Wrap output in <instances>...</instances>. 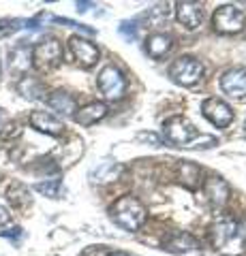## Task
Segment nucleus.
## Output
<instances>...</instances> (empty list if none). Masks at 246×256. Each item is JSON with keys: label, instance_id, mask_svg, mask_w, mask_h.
Segmentation results:
<instances>
[{"label": "nucleus", "instance_id": "27", "mask_svg": "<svg viewBox=\"0 0 246 256\" xmlns=\"http://www.w3.org/2000/svg\"><path fill=\"white\" fill-rule=\"evenodd\" d=\"M11 222V214L9 210H5L3 205H0V226H5V224H9Z\"/></svg>", "mask_w": 246, "mask_h": 256}, {"label": "nucleus", "instance_id": "11", "mask_svg": "<svg viewBox=\"0 0 246 256\" xmlns=\"http://www.w3.org/2000/svg\"><path fill=\"white\" fill-rule=\"evenodd\" d=\"M176 20L186 30H195L201 24V4L193 0H182L176 2Z\"/></svg>", "mask_w": 246, "mask_h": 256}, {"label": "nucleus", "instance_id": "5", "mask_svg": "<svg viewBox=\"0 0 246 256\" xmlns=\"http://www.w3.org/2000/svg\"><path fill=\"white\" fill-rule=\"evenodd\" d=\"M163 134L169 143H173V146L186 148L188 143L197 137V130L186 118L176 116V118H169L167 122L163 124Z\"/></svg>", "mask_w": 246, "mask_h": 256}, {"label": "nucleus", "instance_id": "19", "mask_svg": "<svg viewBox=\"0 0 246 256\" xmlns=\"http://www.w3.org/2000/svg\"><path fill=\"white\" fill-rule=\"evenodd\" d=\"M235 230H237V224H235L233 220H229V218L220 220V222L216 224V226H214V230H212V239H214V244H216V246L227 244L231 237H235Z\"/></svg>", "mask_w": 246, "mask_h": 256}, {"label": "nucleus", "instance_id": "31", "mask_svg": "<svg viewBox=\"0 0 246 256\" xmlns=\"http://www.w3.org/2000/svg\"><path fill=\"white\" fill-rule=\"evenodd\" d=\"M0 70H3V66H0Z\"/></svg>", "mask_w": 246, "mask_h": 256}, {"label": "nucleus", "instance_id": "24", "mask_svg": "<svg viewBox=\"0 0 246 256\" xmlns=\"http://www.w3.org/2000/svg\"><path fill=\"white\" fill-rule=\"evenodd\" d=\"M120 34H122L124 38H135V36H137V28H135V24L122 22V24H120Z\"/></svg>", "mask_w": 246, "mask_h": 256}, {"label": "nucleus", "instance_id": "21", "mask_svg": "<svg viewBox=\"0 0 246 256\" xmlns=\"http://www.w3.org/2000/svg\"><path fill=\"white\" fill-rule=\"evenodd\" d=\"M35 190H37V192H41L43 196L58 198V192H60V180H45V182H39V184H35Z\"/></svg>", "mask_w": 246, "mask_h": 256}, {"label": "nucleus", "instance_id": "3", "mask_svg": "<svg viewBox=\"0 0 246 256\" xmlns=\"http://www.w3.org/2000/svg\"><path fill=\"white\" fill-rule=\"evenodd\" d=\"M62 62V45L58 38H45L33 47V64L41 73H50Z\"/></svg>", "mask_w": 246, "mask_h": 256}, {"label": "nucleus", "instance_id": "12", "mask_svg": "<svg viewBox=\"0 0 246 256\" xmlns=\"http://www.w3.org/2000/svg\"><path fill=\"white\" fill-rule=\"evenodd\" d=\"M107 111L109 109H107L105 102L94 100V102H88V105L79 107L75 114H73V120H75L79 126H92V124L101 122V120L107 116Z\"/></svg>", "mask_w": 246, "mask_h": 256}, {"label": "nucleus", "instance_id": "1", "mask_svg": "<svg viewBox=\"0 0 246 256\" xmlns=\"http://www.w3.org/2000/svg\"><path fill=\"white\" fill-rule=\"evenodd\" d=\"M109 216L120 228L133 233V230H139L141 224L146 222V207L139 203V198L126 194L109 207Z\"/></svg>", "mask_w": 246, "mask_h": 256}, {"label": "nucleus", "instance_id": "2", "mask_svg": "<svg viewBox=\"0 0 246 256\" xmlns=\"http://www.w3.org/2000/svg\"><path fill=\"white\" fill-rule=\"evenodd\" d=\"M246 22V15L242 9H237L235 4H223L218 6L212 15V28L218 34H237L242 32Z\"/></svg>", "mask_w": 246, "mask_h": 256}, {"label": "nucleus", "instance_id": "22", "mask_svg": "<svg viewBox=\"0 0 246 256\" xmlns=\"http://www.w3.org/2000/svg\"><path fill=\"white\" fill-rule=\"evenodd\" d=\"M24 24L26 22H22V20H0V38L11 36L13 32H18L20 28H24Z\"/></svg>", "mask_w": 246, "mask_h": 256}, {"label": "nucleus", "instance_id": "28", "mask_svg": "<svg viewBox=\"0 0 246 256\" xmlns=\"http://www.w3.org/2000/svg\"><path fill=\"white\" fill-rule=\"evenodd\" d=\"M109 256H129V254H126V252H112Z\"/></svg>", "mask_w": 246, "mask_h": 256}, {"label": "nucleus", "instance_id": "10", "mask_svg": "<svg viewBox=\"0 0 246 256\" xmlns=\"http://www.w3.org/2000/svg\"><path fill=\"white\" fill-rule=\"evenodd\" d=\"M30 126L43 134H52V137H58V134L65 132V124L56 116H52L50 111H33L30 114Z\"/></svg>", "mask_w": 246, "mask_h": 256}, {"label": "nucleus", "instance_id": "29", "mask_svg": "<svg viewBox=\"0 0 246 256\" xmlns=\"http://www.w3.org/2000/svg\"><path fill=\"white\" fill-rule=\"evenodd\" d=\"M3 120H5V109L0 107V122H3Z\"/></svg>", "mask_w": 246, "mask_h": 256}, {"label": "nucleus", "instance_id": "4", "mask_svg": "<svg viewBox=\"0 0 246 256\" xmlns=\"http://www.w3.org/2000/svg\"><path fill=\"white\" fill-rule=\"evenodd\" d=\"M203 75V66L201 62L193 58V56H180L178 60H173V64L169 66V77L176 82L178 86L190 88L195 86Z\"/></svg>", "mask_w": 246, "mask_h": 256}, {"label": "nucleus", "instance_id": "15", "mask_svg": "<svg viewBox=\"0 0 246 256\" xmlns=\"http://www.w3.org/2000/svg\"><path fill=\"white\" fill-rule=\"evenodd\" d=\"M45 100H47V105H50L54 111H58V114H62V116H73L75 111H77L75 98H73V96H71L69 92H65V90L52 92Z\"/></svg>", "mask_w": 246, "mask_h": 256}, {"label": "nucleus", "instance_id": "9", "mask_svg": "<svg viewBox=\"0 0 246 256\" xmlns=\"http://www.w3.org/2000/svg\"><path fill=\"white\" fill-rule=\"evenodd\" d=\"M220 90L233 98H244L246 96V68H229L220 77Z\"/></svg>", "mask_w": 246, "mask_h": 256}, {"label": "nucleus", "instance_id": "7", "mask_svg": "<svg viewBox=\"0 0 246 256\" xmlns=\"http://www.w3.org/2000/svg\"><path fill=\"white\" fill-rule=\"evenodd\" d=\"M69 50H71V54H73L75 62L82 68H92L101 58L99 47L94 45L92 41H88V38L79 36V34H73L69 38Z\"/></svg>", "mask_w": 246, "mask_h": 256}, {"label": "nucleus", "instance_id": "18", "mask_svg": "<svg viewBox=\"0 0 246 256\" xmlns=\"http://www.w3.org/2000/svg\"><path fill=\"white\" fill-rule=\"evenodd\" d=\"M18 90H20V94L24 96V98L37 100V98H43L45 88H43V84L39 82L37 77H24L22 82L18 84Z\"/></svg>", "mask_w": 246, "mask_h": 256}, {"label": "nucleus", "instance_id": "16", "mask_svg": "<svg viewBox=\"0 0 246 256\" xmlns=\"http://www.w3.org/2000/svg\"><path fill=\"white\" fill-rule=\"evenodd\" d=\"M7 201H9L15 210H26V207L33 203V196H30V190L20 182H13L9 188H7Z\"/></svg>", "mask_w": 246, "mask_h": 256}, {"label": "nucleus", "instance_id": "25", "mask_svg": "<svg viewBox=\"0 0 246 256\" xmlns=\"http://www.w3.org/2000/svg\"><path fill=\"white\" fill-rule=\"evenodd\" d=\"M137 139L139 141H150L152 146H161V139H158V134H154V132H139Z\"/></svg>", "mask_w": 246, "mask_h": 256}, {"label": "nucleus", "instance_id": "30", "mask_svg": "<svg viewBox=\"0 0 246 256\" xmlns=\"http://www.w3.org/2000/svg\"><path fill=\"white\" fill-rule=\"evenodd\" d=\"M244 128H246V122H244Z\"/></svg>", "mask_w": 246, "mask_h": 256}, {"label": "nucleus", "instance_id": "6", "mask_svg": "<svg viewBox=\"0 0 246 256\" xmlns=\"http://www.w3.org/2000/svg\"><path fill=\"white\" fill-rule=\"evenodd\" d=\"M99 90L109 100H120L126 94V82L116 66H105L99 73Z\"/></svg>", "mask_w": 246, "mask_h": 256}, {"label": "nucleus", "instance_id": "17", "mask_svg": "<svg viewBox=\"0 0 246 256\" xmlns=\"http://www.w3.org/2000/svg\"><path fill=\"white\" fill-rule=\"evenodd\" d=\"M165 250H169L173 254H186L197 250V239L190 237L188 233H176L165 242Z\"/></svg>", "mask_w": 246, "mask_h": 256}, {"label": "nucleus", "instance_id": "14", "mask_svg": "<svg viewBox=\"0 0 246 256\" xmlns=\"http://www.w3.org/2000/svg\"><path fill=\"white\" fill-rule=\"evenodd\" d=\"M203 194L212 207H223L229 196V186H227V182L220 178H208L203 182Z\"/></svg>", "mask_w": 246, "mask_h": 256}, {"label": "nucleus", "instance_id": "20", "mask_svg": "<svg viewBox=\"0 0 246 256\" xmlns=\"http://www.w3.org/2000/svg\"><path fill=\"white\" fill-rule=\"evenodd\" d=\"M120 171H122V166H120V164H116V162H105V164H101L92 175L97 178L94 182H101V184H103V182H112V180H116Z\"/></svg>", "mask_w": 246, "mask_h": 256}, {"label": "nucleus", "instance_id": "8", "mask_svg": "<svg viewBox=\"0 0 246 256\" xmlns=\"http://www.w3.org/2000/svg\"><path fill=\"white\" fill-rule=\"evenodd\" d=\"M201 114L208 120L210 124H214L216 128H227L233 122V111L227 105L225 100L220 98H205L201 105Z\"/></svg>", "mask_w": 246, "mask_h": 256}, {"label": "nucleus", "instance_id": "13", "mask_svg": "<svg viewBox=\"0 0 246 256\" xmlns=\"http://www.w3.org/2000/svg\"><path fill=\"white\" fill-rule=\"evenodd\" d=\"M171 47H173V38L169 34H165V32H154V34H150L146 38L144 50L152 60H161L171 52Z\"/></svg>", "mask_w": 246, "mask_h": 256}, {"label": "nucleus", "instance_id": "26", "mask_svg": "<svg viewBox=\"0 0 246 256\" xmlns=\"http://www.w3.org/2000/svg\"><path fill=\"white\" fill-rule=\"evenodd\" d=\"M0 235L7 237V239H18V237H22V228L20 226H13L9 230H0Z\"/></svg>", "mask_w": 246, "mask_h": 256}, {"label": "nucleus", "instance_id": "23", "mask_svg": "<svg viewBox=\"0 0 246 256\" xmlns=\"http://www.w3.org/2000/svg\"><path fill=\"white\" fill-rule=\"evenodd\" d=\"M18 134H22L20 124H18V122H11L3 132H0V137H3V139H11V137H18Z\"/></svg>", "mask_w": 246, "mask_h": 256}]
</instances>
